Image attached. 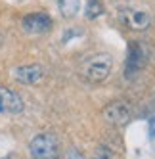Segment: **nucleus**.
<instances>
[{
  "label": "nucleus",
  "mask_w": 155,
  "mask_h": 159,
  "mask_svg": "<svg viewBox=\"0 0 155 159\" xmlns=\"http://www.w3.org/2000/svg\"><path fill=\"white\" fill-rule=\"evenodd\" d=\"M144 61H146V56L140 44H132L128 50V58H126V77H132L136 71L142 69Z\"/></svg>",
  "instance_id": "nucleus-8"
},
{
  "label": "nucleus",
  "mask_w": 155,
  "mask_h": 159,
  "mask_svg": "<svg viewBox=\"0 0 155 159\" xmlns=\"http://www.w3.org/2000/svg\"><path fill=\"white\" fill-rule=\"evenodd\" d=\"M29 150L33 159H58L60 157V140L52 132H40L31 140Z\"/></svg>",
  "instance_id": "nucleus-2"
},
{
  "label": "nucleus",
  "mask_w": 155,
  "mask_h": 159,
  "mask_svg": "<svg viewBox=\"0 0 155 159\" xmlns=\"http://www.w3.org/2000/svg\"><path fill=\"white\" fill-rule=\"evenodd\" d=\"M149 134H151V138L155 140V119L149 121Z\"/></svg>",
  "instance_id": "nucleus-13"
},
{
  "label": "nucleus",
  "mask_w": 155,
  "mask_h": 159,
  "mask_svg": "<svg viewBox=\"0 0 155 159\" xmlns=\"http://www.w3.org/2000/svg\"><path fill=\"white\" fill-rule=\"evenodd\" d=\"M67 157H69V159H84V157H82V155H81L79 152H77V150H69Z\"/></svg>",
  "instance_id": "nucleus-12"
},
{
  "label": "nucleus",
  "mask_w": 155,
  "mask_h": 159,
  "mask_svg": "<svg viewBox=\"0 0 155 159\" xmlns=\"http://www.w3.org/2000/svg\"><path fill=\"white\" fill-rule=\"evenodd\" d=\"M104 14V6L100 0H88V4L84 6V16L88 19H98Z\"/></svg>",
  "instance_id": "nucleus-10"
},
{
  "label": "nucleus",
  "mask_w": 155,
  "mask_h": 159,
  "mask_svg": "<svg viewBox=\"0 0 155 159\" xmlns=\"http://www.w3.org/2000/svg\"><path fill=\"white\" fill-rule=\"evenodd\" d=\"M58 10H60L61 17L71 19V17H75L77 14H79L81 0H58Z\"/></svg>",
  "instance_id": "nucleus-9"
},
{
  "label": "nucleus",
  "mask_w": 155,
  "mask_h": 159,
  "mask_svg": "<svg viewBox=\"0 0 155 159\" xmlns=\"http://www.w3.org/2000/svg\"><path fill=\"white\" fill-rule=\"evenodd\" d=\"M119 17L132 31H146L151 25V14H149V10L140 6V4L125 6L123 10H121Z\"/></svg>",
  "instance_id": "nucleus-3"
},
{
  "label": "nucleus",
  "mask_w": 155,
  "mask_h": 159,
  "mask_svg": "<svg viewBox=\"0 0 155 159\" xmlns=\"http://www.w3.org/2000/svg\"><path fill=\"white\" fill-rule=\"evenodd\" d=\"M21 25L29 35H42V33H48L52 29V19L46 14H27L21 19Z\"/></svg>",
  "instance_id": "nucleus-6"
},
{
  "label": "nucleus",
  "mask_w": 155,
  "mask_h": 159,
  "mask_svg": "<svg viewBox=\"0 0 155 159\" xmlns=\"http://www.w3.org/2000/svg\"><path fill=\"white\" fill-rule=\"evenodd\" d=\"M94 159H111V155H109V152H105L104 148H102V150L98 152V155H96Z\"/></svg>",
  "instance_id": "nucleus-11"
},
{
  "label": "nucleus",
  "mask_w": 155,
  "mask_h": 159,
  "mask_svg": "<svg viewBox=\"0 0 155 159\" xmlns=\"http://www.w3.org/2000/svg\"><path fill=\"white\" fill-rule=\"evenodd\" d=\"M14 79L21 84H38L42 83L44 79V67L38 63H33V65H21L14 69Z\"/></svg>",
  "instance_id": "nucleus-7"
},
{
  "label": "nucleus",
  "mask_w": 155,
  "mask_h": 159,
  "mask_svg": "<svg viewBox=\"0 0 155 159\" xmlns=\"http://www.w3.org/2000/svg\"><path fill=\"white\" fill-rule=\"evenodd\" d=\"M23 111V100L17 92L0 86V115H17Z\"/></svg>",
  "instance_id": "nucleus-5"
},
{
  "label": "nucleus",
  "mask_w": 155,
  "mask_h": 159,
  "mask_svg": "<svg viewBox=\"0 0 155 159\" xmlns=\"http://www.w3.org/2000/svg\"><path fill=\"white\" fill-rule=\"evenodd\" d=\"M113 69V58L109 54H98L86 60L81 67V75L90 83H102Z\"/></svg>",
  "instance_id": "nucleus-1"
},
{
  "label": "nucleus",
  "mask_w": 155,
  "mask_h": 159,
  "mask_svg": "<svg viewBox=\"0 0 155 159\" xmlns=\"http://www.w3.org/2000/svg\"><path fill=\"white\" fill-rule=\"evenodd\" d=\"M104 119L109 123V125H115V127H121V125H126L130 115H132V109L126 102L123 100H117V102H111L107 104L102 111Z\"/></svg>",
  "instance_id": "nucleus-4"
}]
</instances>
